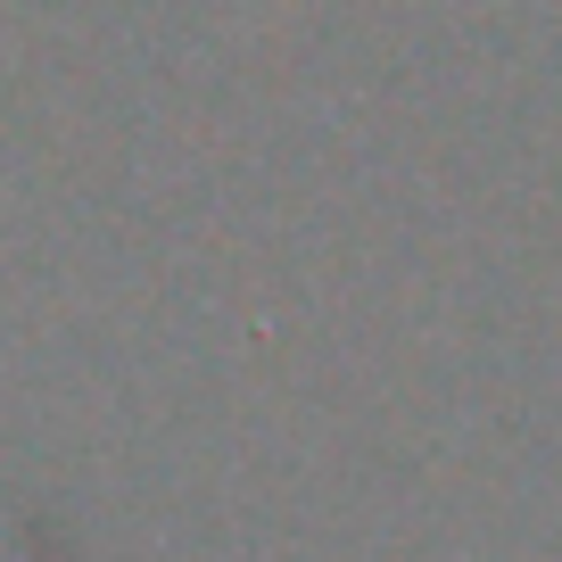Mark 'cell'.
Masks as SVG:
<instances>
[{
  "label": "cell",
  "mask_w": 562,
  "mask_h": 562,
  "mask_svg": "<svg viewBox=\"0 0 562 562\" xmlns=\"http://www.w3.org/2000/svg\"><path fill=\"white\" fill-rule=\"evenodd\" d=\"M0 562H25V546H18V538H9V529H0Z\"/></svg>",
  "instance_id": "cell-1"
}]
</instances>
